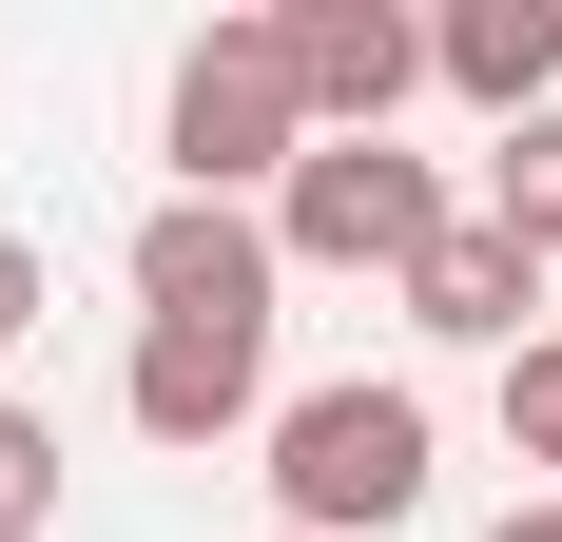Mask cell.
I'll return each instance as SVG.
<instances>
[{
  "mask_svg": "<svg viewBox=\"0 0 562 542\" xmlns=\"http://www.w3.org/2000/svg\"><path fill=\"white\" fill-rule=\"evenodd\" d=\"M485 542H562V485H543V504H505V523H485Z\"/></svg>",
  "mask_w": 562,
  "mask_h": 542,
  "instance_id": "13",
  "label": "cell"
},
{
  "mask_svg": "<svg viewBox=\"0 0 562 542\" xmlns=\"http://www.w3.org/2000/svg\"><path fill=\"white\" fill-rule=\"evenodd\" d=\"M40 310H58V271L20 252V233H0V369H20V329H40Z\"/></svg>",
  "mask_w": 562,
  "mask_h": 542,
  "instance_id": "12",
  "label": "cell"
},
{
  "mask_svg": "<svg viewBox=\"0 0 562 542\" xmlns=\"http://www.w3.org/2000/svg\"><path fill=\"white\" fill-rule=\"evenodd\" d=\"M427 504V387L349 369V387H291L272 407V523L291 542H389Z\"/></svg>",
  "mask_w": 562,
  "mask_h": 542,
  "instance_id": "2",
  "label": "cell"
},
{
  "mask_svg": "<svg viewBox=\"0 0 562 542\" xmlns=\"http://www.w3.org/2000/svg\"><path fill=\"white\" fill-rule=\"evenodd\" d=\"M427 349H524V310H543V252H505L485 214H447L427 252H407V291H389Z\"/></svg>",
  "mask_w": 562,
  "mask_h": 542,
  "instance_id": "7",
  "label": "cell"
},
{
  "mask_svg": "<svg viewBox=\"0 0 562 542\" xmlns=\"http://www.w3.org/2000/svg\"><path fill=\"white\" fill-rule=\"evenodd\" d=\"M116 427L136 445H175V465H194V445H272V329H136V369H116Z\"/></svg>",
  "mask_w": 562,
  "mask_h": 542,
  "instance_id": "5",
  "label": "cell"
},
{
  "mask_svg": "<svg viewBox=\"0 0 562 542\" xmlns=\"http://www.w3.org/2000/svg\"><path fill=\"white\" fill-rule=\"evenodd\" d=\"M447 214H465L447 156H407V136H311L291 194H272V252L291 271H389V291H407V252H427Z\"/></svg>",
  "mask_w": 562,
  "mask_h": 542,
  "instance_id": "3",
  "label": "cell"
},
{
  "mask_svg": "<svg viewBox=\"0 0 562 542\" xmlns=\"http://www.w3.org/2000/svg\"><path fill=\"white\" fill-rule=\"evenodd\" d=\"M485 233L562 271V116H505V136H485Z\"/></svg>",
  "mask_w": 562,
  "mask_h": 542,
  "instance_id": "9",
  "label": "cell"
},
{
  "mask_svg": "<svg viewBox=\"0 0 562 542\" xmlns=\"http://www.w3.org/2000/svg\"><path fill=\"white\" fill-rule=\"evenodd\" d=\"M272 291H291L272 214H214V194L136 214V329H272Z\"/></svg>",
  "mask_w": 562,
  "mask_h": 542,
  "instance_id": "4",
  "label": "cell"
},
{
  "mask_svg": "<svg viewBox=\"0 0 562 542\" xmlns=\"http://www.w3.org/2000/svg\"><path fill=\"white\" fill-rule=\"evenodd\" d=\"M505 445H524V465H562V329H524V349H505Z\"/></svg>",
  "mask_w": 562,
  "mask_h": 542,
  "instance_id": "11",
  "label": "cell"
},
{
  "mask_svg": "<svg viewBox=\"0 0 562 542\" xmlns=\"http://www.w3.org/2000/svg\"><path fill=\"white\" fill-rule=\"evenodd\" d=\"M427 78H447L485 136H505V116H562V0H447V20H427Z\"/></svg>",
  "mask_w": 562,
  "mask_h": 542,
  "instance_id": "8",
  "label": "cell"
},
{
  "mask_svg": "<svg viewBox=\"0 0 562 542\" xmlns=\"http://www.w3.org/2000/svg\"><path fill=\"white\" fill-rule=\"evenodd\" d=\"M156 156L175 194H214V214H272L291 156H311V98H291V39H272V0H233V20H194L156 78Z\"/></svg>",
  "mask_w": 562,
  "mask_h": 542,
  "instance_id": "1",
  "label": "cell"
},
{
  "mask_svg": "<svg viewBox=\"0 0 562 542\" xmlns=\"http://www.w3.org/2000/svg\"><path fill=\"white\" fill-rule=\"evenodd\" d=\"M272 39H291L311 136H389V116L427 98V20H407V0H272Z\"/></svg>",
  "mask_w": 562,
  "mask_h": 542,
  "instance_id": "6",
  "label": "cell"
},
{
  "mask_svg": "<svg viewBox=\"0 0 562 542\" xmlns=\"http://www.w3.org/2000/svg\"><path fill=\"white\" fill-rule=\"evenodd\" d=\"M40 523H58V427L0 407V542H40Z\"/></svg>",
  "mask_w": 562,
  "mask_h": 542,
  "instance_id": "10",
  "label": "cell"
},
{
  "mask_svg": "<svg viewBox=\"0 0 562 542\" xmlns=\"http://www.w3.org/2000/svg\"><path fill=\"white\" fill-rule=\"evenodd\" d=\"M272 542H291V523H272Z\"/></svg>",
  "mask_w": 562,
  "mask_h": 542,
  "instance_id": "14",
  "label": "cell"
}]
</instances>
